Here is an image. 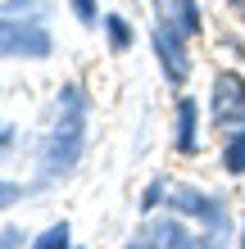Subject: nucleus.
Wrapping results in <instances>:
<instances>
[{"mask_svg": "<svg viewBox=\"0 0 245 249\" xmlns=\"http://www.w3.org/2000/svg\"><path fill=\"white\" fill-rule=\"evenodd\" d=\"M172 209L177 213H195L200 222H213V227H227V213H223V204L205 195V190H195V186H177L172 190Z\"/></svg>", "mask_w": 245, "mask_h": 249, "instance_id": "obj_5", "label": "nucleus"}, {"mask_svg": "<svg viewBox=\"0 0 245 249\" xmlns=\"http://www.w3.org/2000/svg\"><path fill=\"white\" fill-rule=\"evenodd\" d=\"M14 199H23V186H14V181H0V209H9Z\"/></svg>", "mask_w": 245, "mask_h": 249, "instance_id": "obj_12", "label": "nucleus"}, {"mask_svg": "<svg viewBox=\"0 0 245 249\" xmlns=\"http://www.w3.org/2000/svg\"><path fill=\"white\" fill-rule=\"evenodd\" d=\"M154 9H159V23L172 27V32H182V36H195V32H200V9H195V0H154Z\"/></svg>", "mask_w": 245, "mask_h": 249, "instance_id": "obj_6", "label": "nucleus"}, {"mask_svg": "<svg viewBox=\"0 0 245 249\" xmlns=\"http://www.w3.org/2000/svg\"><path fill=\"white\" fill-rule=\"evenodd\" d=\"M223 163H227V172H245V131L227 145V154H223Z\"/></svg>", "mask_w": 245, "mask_h": 249, "instance_id": "obj_11", "label": "nucleus"}, {"mask_svg": "<svg viewBox=\"0 0 245 249\" xmlns=\"http://www.w3.org/2000/svg\"><path fill=\"white\" fill-rule=\"evenodd\" d=\"M73 9H77L82 23H95V0H73Z\"/></svg>", "mask_w": 245, "mask_h": 249, "instance_id": "obj_13", "label": "nucleus"}, {"mask_svg": "<svg viewBox=\"0 0 245 249\" xmlns=\"http://www.w3.org/2000/svg\"><path fill=\"white\" fill-rule=\"evenodd\" d=\"M19 14V0L0 5V54H27V59H46L50 54V32L41 23V14L32 18H14Z\"/></svg>", "mask_w": 245, "mask_h": 249, "instance_id": "obj_2", "label": "nucleus"}, {"mask_svg": "<svg viewBox=\"0 0 245 249\" xmlns=\"http://www.w3.org/2000/svg\"><path fill=\"white\" fill-rule=\"evenodd\" d=\"M105 23H109V41H113V50H127V46H132V27H127L118 14H109Z\"/></svg>", "mask_w": 245, "mask_h": 249, "instance_id": "obj_10", "label": "nucleus"}, {"mask_svg": "<svg viewBox=\"0 0 245 249\" xmlns=\"http://www.w3.org/2000/svg\"><path fill=\"white\" fill-rule=\"evenodd\" d=\"M209 118H213V127L245 131V82L236 72H218L213 95H209Z\"/></svg>", "mask_w": 245, "mask_h": 249, "instance_id": "obj_3", "label": "nucleus"}, {"mask_svg": "<svg viewBox=\"0 0 245 249\" xmlns=\"http://www.w3.org/2000/svg\"><path fill=\"white\" fill-rule=\"evenodd\" d=\"M154 50H159V64L168 72V82H186V72H191V59H186L182 50V32H172V27H154Z\"/></svg>", "mask_w": 245, "mask_h": 249, "instance_id": "obj_4", "label": "nucleus"}, {"mask_svg": "<svg viewBox=\"0 0 245 249\" xmlns=\"http://www.w3.org/2000/svg\"><path fill=\"white\" fill-rule=\"evenodd\" d=\"M177 145L186 154L195 150V100H182L177 105Z\"/></svg>", "mask_w": 245, "mask_h": 249, "instance_id": "obj_8", "label": "nucleus"}, {"mask_svg": "<svg viewBox=\"0 0 245 249\" xmlns=\"http://www.w3.org/2000/svg\"><path fill=\"white\" fill-rule=\"evenodd\" d=\"M32 249H68V222H55L50 231H41Z\"/></svg>", "mask_w": 245, "mask_h": 249, "instance_id": "obj_9", "label": "nucleus"}, {"mask_svg": "<svg viewBox=\"0 0 245 249\" xmlns=\"http://www.w3.org/2000/svg\"><path fill=\"white\" fill-rule=\"evenodd\" d=\"M146 240H150V249H195V236L177 222V217H159V222H150L146 227Z\"/></svg>", "mask_w": 245, "mask_h": 249, "instance_id": "obj_7", "label": "nucleus"}, {"mask_svg": "<svg viewBox=\"0 0 245 249\" xmlns=\"http://www.w3.org/2000/svg\"><path fill=\"white\" fill-rule=\"evenodd\" d=\"M159 195H164V186H159V181H154V186L146 190V199H141V209H154V204H159Z\"/></svg>", "mask_w": 245, "mask_h": 249, "instance_id": "obj_14", "label": "nucleus"}, {"mask_svg": "<svg viewBox=\"0 0 245 249\" xmlns=\"http://www.w3.org/2000/svg\"><path fill=\"white\" fill-rule=\"evenodd\" d=\"M127 249H150V240H136V245H127Z\"/></svg>", "mask_w": 245, "mask_h": 249, "instance_id": "obj_15", "label": "nucleus"}, {"mask_svg": "<svg viewBox=\"0 0 245 249\" xmlns=\"http://www.w3.org/2000/svg\"><path fill=\"white\" fill-rule=\"evenodd\" d=\"M82 150H86V95H82V86H64L55 127H50L46 145H41V172H46V177L73 172Z\"/></svg>", "mask_w": 245, "mask_h": 249, "instance_id": "obj_1", "label": "nucleus"}, {"mask_svg": "<svg viewBox=\"0 0 245 249\" xmlns=\"http://www.w3.org/2000/svg\"><path fill=\"white\" fill-rule=\"evenodd\" d=\"M241 249H245V231H241Z\"/></svg>", "mask_w": 245, "mask_h": 249, "instance_id": "obj_16", "label": "nucleus"}]
</instances>
